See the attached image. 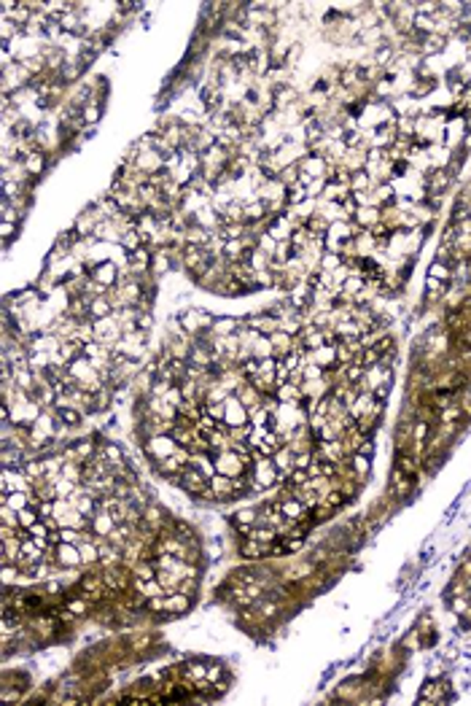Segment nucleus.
Instances as JSON below:
<instances>
[{
    "mask_svg": "<svg viewBox=\"0 0 471 706\" xmlns=\"http://www.w3.org/2000/svg\"><path fill=\"white\" fill-rule=\"evenodd\" d=\"M450 696V687H447V682H428L423 690H420V701H431V704H437V701H444Z\"/></svg>",
    "mask_w": 471,
    "mask_h": 706,
    "instance_id": "obj_1",
    "label": "nucleus"
},
{
    "mask_svg": "<svg viewBox=\"0 0 471 706\" xmlns=\"http://www.w3.org/2000/svg\"><path fill=\"white\" fill-rule=\"evenodd\" d=\"M60 418H63L65 426H76V423L81 420V416H78L76 410H70V407H65V410H60Z\"/></svg>",
    "mask_w": 471,
    "mask_h": 706,
    "instance_id": "obj_2",
    "label": "nucleus"
}]
</instances>
